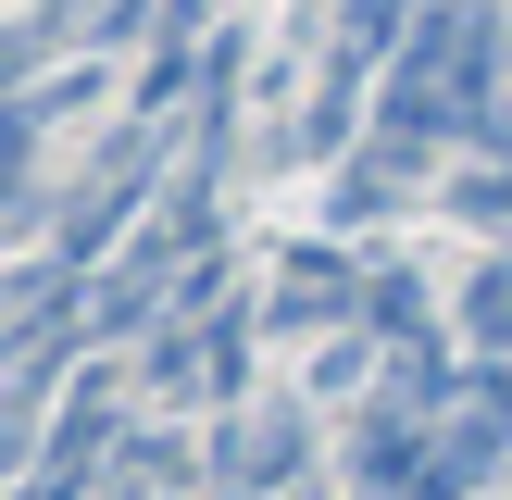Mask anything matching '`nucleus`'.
<instances>
[{
    "label": "nucleus",
    "mask_w": 512,
    "mask_h": 500,
    "mask_svg": "<svg viewBox=\"0 0 512 500\" xmlns=\"http://www.w3.org/2000/svg\"><path fill=\"white\" fill-rule=\"evenodd\" d=\"M175 163V125L150 113V125H125V150H113V175H88V188H75V213H63V263H100V250L125 238V225H138V200H150V175Z\"/></svg>",
    "instance_id": "obj_1"
},
{
    "label": "nucleus",
    "mask_w": 512,
    "mask_h": 500,
    "mask_svg": "<svg viewBox=\"0 0 512 500\" xmlns=\"http://www.w3.org/2000/svg\"><path fill=\"white\" fill-rule=\"evenodd\" d=\"M512 463V413H438V438H425V463L400 475L388 500H475L488 475Z\"/></svg>",
    "instance_id": "obj_2"
},
{
    "label": "nucleus",
    "mask_w": 512,
    "mask_h": 500,
    "mask_svg": "<svg viewBox=\"0 0 512 500\" xmlns=\"http://www.w3.org/2000/svg\"><path fill=\"white\" fill-rule=\"evenodd\" d=\"M350 313H375V288L338 263V250H300V263H288V288H275V325L300 338V325H350Z\"/></svg>",
    "instance_id": "obj_3"
},
{
    "label": "nucleus",
    "mask_w": 512,
    "mask_h": 500,
    "mask_svg": "<svg viewBox=\"0 0 512 500\" xmlns=\"http://www.w3.org/2000/svg\"><path fill=\"white\" fill-rule=\"evenodd\" d=\"M300 463V413L275 400V413H238L225 425V488H275V475Z\"/></svg>",
    "instance_id": "obj_4"
},
{
    "label": "nucleus",
    "mask_w": 512,
    "mask_h": 500,
    "mask_svg": "<svg viewBox=\"0 0 512 500\" xmlns=\"http://www.w3.org/2000/svg\"><path fill=\"white\" fill-rule=\"evenodd\" d=\"M463 325H475V338H488V350H512V263H488V275H475Z\"/></svg>",
    "instance_id": "obj_5"
}]
</instances>
